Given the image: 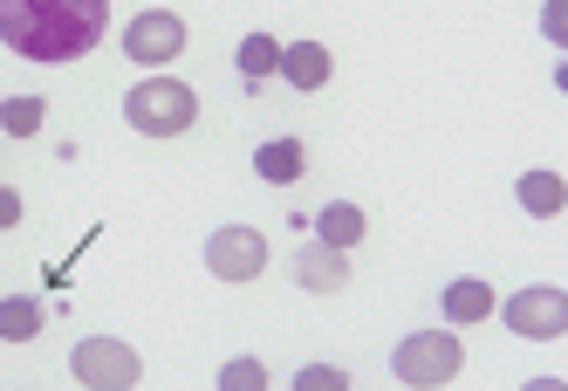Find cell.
I'll list each match as a JSON object with an SVG mask.
<instances>
[{"label": "cell", "mask_w": 568, "mask_h": 391, "mask_svg": "<svg viewBox=\"0 0 568 391\" xmlns=\"http://www.w3.org/2000/svg\"><path fill=\"white\" fill-rule=\"evenodd\" d=\"M124 117L144 138H185L199 124V97H192V83H179V76H151V83H138L124 97Z\"/></svg>", "instance_id": "obj_2"}, {"label": "cell", "mask_w": 568, "mask_h": 391, "mask_svg": "<svg viewBox=\"0 0 568 391\" xmlns=\"http://www.w3.org/2000/svg\"><path fill=\"white\" fill-rule=\"evenodd\" d=\"M14 227H21V192L0 186V233H14Z\"/></svg>", "instance_id": "obj_19"}, {"label": "cell", "mask_w": 568, "mask_h": 391, "mask_svg": "<svg viewBox=\"0 0 568 391\" xmlns=\"http://www.w3.org/2000/svg\"><path fill=\"white\" fill-rule=\"evenodd\" d=\"M315 227H322V241H329V248H356L371 220H363V207H349V200H329V207L315 213Z\"/></svg>", "instance_id": "obj_13"}, {"label": "cell", "mask_w": 568, "mask_h": 391, "mask_svg": "<svg viewBox=\"0 0 568 391\" xmlns=\"http://www.w3.org/2000/svg\"><path fill=\"white\" fill-rule=\"evenodd\" d=\"M329 49H322V42H288V49H281V76H288V83L295 90H322V83H329Z\"/></svg>", "instance_id": "obj_11"}, {"label": "cell", "mask_w": 568, "mask_h": 391, "mask_svg": "<svg viewBox=\"0 0 568 391\" xmlns=\"http://www.w3.org/2000/svg\"><path fill=\"white\" fill-rule=\"evenodd\" d=\"M42 337V302L34 295H8L0 302V343H34Z\"/></svg>", "instance_id": "obj_14"}, {"label": "cell", "mask_w": 568, "mask_h": 391, "mask_svg": "<svg viewBox=\"0 0 568 391\" xmlns=\"http://www.w3.org/2000/svg\"><path fill=\"white\" fill-rule=\"evenodd\" d=\"M220 384H226V391H261V384H267V364H261V358H233V364L220 371Z\"/></svg>", "instance_id": "obj_17"}, {"label": "cell", "mask_w": 568, "mask_h": 391, "mask_svg": "<svg viewBox=\"0 0 568 391\" xmlns=\"http://www.w3.org/2000/svg\"><path fill=\"white\" fill-rule=\"evenodd\" d=\"M500 309V295L486 289L479 275H459V282H445V323L453 330H466V323H486Z\"/></svg>", "instance_id": "obj_9"}, {"label": "cell", "mask_w": 568, "mask_h": 391, "mask_svg": "<svg viewBox=\"0 0 568 391\" xmlns=\"http://www.w3.org/2000/svg\"><path fill=\"white\" fill-rule=\"evenodd\" d=\"M520 207L535 213V220H555L561 207H568V186H561V172H520Z\"/></svg>", "instance_id": "obj_12"}, {"label": "cell", "mask_w": 568, "mask_h": 391, "mask_svg": "<svg viewBox=\"0 0 568 391\" xmlns=\"http://www.w3.org/2000/svg\"><path fill=\"white\" fill-rule=\"evenodd\" d=\"M69 371H75V384H138L144 378V358L131 343H116V337H83L75 343V358H69Z\"/></svg>", "instance_id": "obj_4"}, {"label": "cell", "mask_w": 568, "mask_h": 391, "mask_svg": "<svg viewBox=\"0 0 568 391\" xmlns=\"http://www.w3.org/2000/svg\"><path fill=\"white\" fill-rule=\"evenodd\" d=\"M110 0H0V42L21 62H75L103 42Z\"/></svg>", "instance_id": "obj_1"}, {"label": "cell", "mask_w": 568, "mask_h": 391, "mask_svg": "<svg viewBox=\"0 0 568 391\" xmlns=\"http://www.w3.org/2000/svg\"><path fill=\"white\" fill-rule=\"evenodd\" d=\"M466 364V343L459 330H412L397 350H390V371L397 384H453Z\"/></svg>", "instance_id": "obj_3"}, {"label": "cell", "mask_w": 568, "mask_h": 391, "mask_svg": "<svg viewBox=\"0 0 568 391\" xmlns=\"http://www.w3.org/2000/svg\"><path fill=\"white\" fill-rule=\"evenodd\" d=\"M541 28H548V42L561 49V34H568V8H561V0H548V8H541Z\"/></svg>", "instance_id": "obj_20"}, {"label": "cell", "mask_w": 568, "mask_h": 391, "mask_svg": "<svg viewBox=\"0 0 568 391\" xmlns=\"http://www.w3.org/2000/svg\"><path fill=\"white\" fill-rule=\"evenodd\" d=\"M295 282H302L308 295H336V289L349 282V254H343V248H329V241L302 248V261H295Z\"/></svg>", "instance_id": "obj_8"}, {"label": "cell", "mask_w": 568, "mask_h": 391, "mask_svg": "<svg viewBox=\"0 0 568 391\" xmlns=\"http://www.w3.org/2000/svg\"><path fill=\"white\" fill-rule=\"evenodd\" d=\"M179 49H185V21H179V14H165V8H151V14H138V21L124 28V56H131V62H144V69L172 62Z\"/></svg>", "instance_id": "obj_7"}, {"label": "cell", "mask_w": 568, "mask_h": 391, "mask_svg": "<svg viewBox=\"0 0 568 391\" xmlns=\"http://www.w3.org/2000/svg\"><path fill=\"white\" fill-rule=\"evenodd\" d=\"M254 172H261L267 186H295V179L308 172V151H302V138H267V144L254 151Z\"/></svg>", "instance_id": "obj_10"}, {"label": "cell", "mask_w": 568, "mask_h": 391, "mask_svg": "<svg viewBox=\"0 0 568 391\" xmlns=\"http://www.w3.org/2000/svg\"><path fill=\"white\" fill-rule=\"evenodd\" d=\"M240 76H247V83L281 76V42H274V34H247V42H240Z\"/></svg>", "instance_id": "obj_15"}, {"label": "cell", "mask_w": 568, "mask_h": 391, "mask_svg": "<svg viewBox=\"0 0 568 391\" xmlns=\"http://www.w3.org/2000/svg\"><path fill=\"white\" fill-rule=\"evenodd\" d=\"M343 384H349L343 364H308V371L295 378V391H343Z\"/></svg>", "instance_id": "obj_18"}, {"label": "cell", "mask_w": 568, "mask_h": 391, "mask_svg": "<svg viewBox=\"0 0 568 391\" xmlns=\"http://www.w3.org/2000/svg\"><path fill=\"white\" fill-rule=\"evenodd\" d=\"M507 330H520V337H535V343H555L561 330H568V295L561 289H520V295H507Z\"/></svg>", "instance_id": "obj_6"}, {"label": "cell", "mask_w": 568, "mask_h": 391, "mask_svg": "<svg viewBox=\"0 0 568 391\" xmlns=\"http://www.w3.org/2000/svg\"><path fill=\"white\" fill-rule=\"evenodd\" d=\"M42 97H8V103H0V131H8V138H34V131H42Z\"/></svg>", "instance_id": "obj_16"}, {"label": "cell", "mask_w": 568, "mask_h": 391, "mask_svg": "<svg viewBox=\"0 0 568 391\" xmlns=\"http://www.w3.org/2000/svg\"><path fill=\"white\" fill-rule=\"evenodd\" d=\"M206 268L220 282H254L267 275V233L261 227H220L206 241Z\"/></svg>", "instance_id": "obj_5"}]
</instances>
